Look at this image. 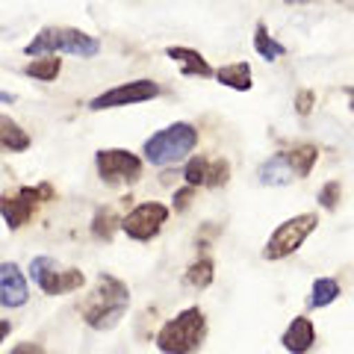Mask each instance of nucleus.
<instances>
[{
    "label": "nucleus",
    "instance_id": "dca6fc26",
    "mask_svg": "<svg viewBox=\"0 0 354 354\" xmlns=\"http://www.w3.org/2000/svg\"><path fill=\"white\" fill-rule=\"evenodd\" d=\"M283 157H286V162H290L295 180H304V177H310V171L316 169V162H319V148L310 145V142H301V145L283 151Z\"/></svg>",
    "mask_w": 354,
    "mask_h": 354
},
{
    "label": "nucleus",
    "instance_id": "b1692460",
    "mask_svg": "<svg viewBox=\"0 0 354 354\" xmlns=\"http://www.w3.org/2000/svg\"><path fill=\"white\" fill-rule=\"evenodd\" d=\"M316 201H319V207H322V209L334 213V209L339 207V201H342V183H339V180H328L322 189H319Z\"/></svg>",
    "mask_w": 354,
    "mask_h": 354
},
{
    "label": "nucleus",
    "instance_id": "7c9ffc66",
    "mask_svg": "<svg viewBox=\"0 0 354 354\" xmlns=\"http://www.w3.org/2000/svg\"><path fill=\"white\" fill-rule=\"evenodd\" d=\"M286 6H310V3H316V0H283Z\"/></svg>",
    "mask_w": 354,
    "mask_h": 354
},
{
    "label": "nucleus",
    "instance_id": "f257e3e1",
    "mask_svg": "<svg viewBox=\"0 0 354 354\" xmlns=\"http://www.w3.org/2000/svg\"><path fill=\"white\" fill-rule=\"evenodd\" d=\"M130 310V286L109 272H101L95 278L92 292L86 295L80 307V319L92 330H113Z\"/></svg>",
    "mask_w": 354,
    "mask_h": 354
},
{
    "label": "nucleus",
    "instance_id": "9d476101",
    "mask_svg": "<svg viewBox=\"0 0 354 354\" xmlns=\"http://www.w3.org/2000/svg\"><path fill=\"white\" fill-rule=\"evenodd\" d=\"M162 88L153 83V80H130V83H121L115 88H106L97 97L88 101V109L92 113H104V109H118V106H130V104H145L160 97Z\"/></svg>",
    "mask_w": 354,
    "mask_h": 354
},
{
    "label": "nucleus",
    "instance_id": "a211bd4d",
    "mask_svg": "<svg viewBox=\"0 0 354 354\" xmlns=\"http://www.w3.org/2000/svg\"><path fill=\"white\" fill-rule=\"evenodd\" d=\"M339 295H342V290H339V281H337V278H316L313 286H310L307 304L313 307V310H322V307L334 304Z\"/></svg>",
    "mask_w": 354,
    "mask_h": 354
},
{
    "label": "nucleus",
    "instance_id": "a878e982",
    "mask_svg": "<svg viewBox=\"0 0 354 354\" xmlns=\"http://www.w3.org/2000/svg\"><path fill=\"white\" fill-rule=\"evenodd\" d=\"M313 104H316L313 88H301V92H295V113L298 115H310L313 113Z\"/></svg>",
    "mask_w": 354,
    "mask_h": 354
},
{
    "label": "nucleus",
    "instance_id": "aec40b11",
    "mask_svg": "<svg viewBox=\"0 0 354 354\" xmlns=\"http://www.w3.org/2000/svg\"><path fill=\"white\" fill-rule=\"evenodd\" d=\"M118 227H121V218L115 213V207H97L95 218H92V227H88V230H92V236L97 242H109Z\"/></svg>",
    "mask_w": 354,
    "mask_h": 354
},
{
    "label": "nucleus",
    "instance_id": "f8f14e48",
    "mask_svg": "<svg viewBox=\"0 0 354 354\" xmlns=\"http://www.w3.org/2000/svg\"><path fill=\"white\" fill-rule=\"evenodd\" d=\"M281 346L290 354H307L316 346V325L307 316H295L281 334Z\"/></svg>",
    "mask_w": 354,
    "mask_h": 354
},
{
    "label": "nucleus",
    "instance_id": "7ed1b4c3",
    "mask_svg": "<svg viewBox=\"0 0 354 354\" xmlns=\"http://www.w3.org/2000/svg\"><path fill=\"white\" fill-rule=\"evenodd\" d=\"M27 57H59L71 53L80 59H92L101 53V41L77 27H41L36 36L24 44Z\"/></svg>",
    "mask_w": 354,
    "mask_h": 354
},
{
    "label": "nucleus",
    "instance_id": "c85d7f7f",
    "mask_svg": "<svg viewBox=\"0 0 354 354\" xmlns=\"http://www.w3.org/2000/svg\"><path fill=\"white\" fill-rule=\"evenodd\" d=\"M12 334V322H6V319H0V342H6V337Z\"/></svg>",
    "mask_w": 354,
    "mask_h": 354
},
{
    "label": "nucleus",
    "instance_id": "412c9836",
    "mask_svg": "<svg viewBox=\"0 0 354 354\" xmlns=\"http://www.w3.org/2000/svg\"><path fill=\"white\" fill-rule=\"evenodd\" d=\"M183 281L189 283L192 290H207V286L216 281V263L209 257H198L189 269L183 272Z\"/></svg>",
    "mask_w": 354,
    "mask_h": 354
},
{
    "label": "nucleus",
    "instance_id": "5701e85b",
    "mask_svg": "<svg viewBox=\"0 0 354 354\" xmlns=\"http://www.w3.org/2000/svg\"><path fill=\"white\" fill-rule=\"evenodd\" d=\"M209 160H213V157H201V153H195V157L186 160V165H183V180H186V186H192V189H201V186L209 183Z\"/></svg>",
    "mask_w": 354,
    "mask_h": 354
},
{
    "label": "nucleus",
    "instance_id": "4be33fe9",
    "mask_svg": "<svg viewBox=\"0 0 354 354\" xmlns=\"http://www.w3.org/2000/svg\"><path fill=\"white\" fill-rule=\"evenodd\" d=\"M62 71V59L59 57H36L24 65V74L32 77V80H41V83H50L57 80Z\"/></svg>",
    "mask_w": 354,
    "mask_h": 354
},
{
    "label": "nucleus",
    "instance_id": "1a4fd4ad",
    "mask_svg": "<svg viewBox=\"0 0 354 354\" xmlns=\"http://www.w3.org/2000/svg\"><path fill=\"white\" fill-rule=\"evenodd\" d=\"M171 209L160 204V201H142L121 218V230L133 239V242H151L153 236L162 234L165 221H169Z\"/></svg>",
    "mask_w": 354,
    "mask_h": 354
},
{
    "label": "nucleus",
    "instance_id": "f3484780",
    "mask_svg": "<svg viewBox=\"0 0 354 354\" xmlns=\"http://www.w3.org/2000/svg\"><path fill=\"white\" fill-rule=\"evenodd\" d=\"M216 80H218L221 86L234 88V92H248V88L254 86V83H251V65H248V62L221 65V68L216 71Z\"/></svg>",
    "mask_w": 354,
    "mask_h": 354
},
{
    "label": "nucleus",
    "instance_id": "423d86ee",
    "mask_svg": "<svg viewBox=\"0 0 354 354\" xmlns=\"http://www.w3.org/2000/svg\"><path fill=\"white\" fill-rule=\"evenodd\" d=\"M30 281L39 286L44 295L57 298V295H68L83 290L86 274L80 269H71V266H62L59 260L48 257V254H39V257L30 260Z\"/></svg>",
    "mask_w": 354,
    "mask_h": 354
},
{
    "label": "nucleus",
    "instance_id": "bb28decb",
    "mask_svg": "<svg viewBox=\"0 0 354 354\" xmlns=\"http://www.w3.org/2000/svg\"><path fill=\"white\" fill-rule=\"evenodd\" d=\"M195 192H198V189H192V186H183V189L174 192V209H177V213H186V209L192 207Z\"/></svg>",
    "mask_w": 354,
    "mask_h": 354
},
{
    "label": "nucleus",
    "instance_id": "20e7f679",
    "mask_svg": "<svg viewBox=\"0 0 354 354\" xmlns=\"http://www.w3.org/2000/svg\"><path fill=\"white\" fill-rule=\"evenodd\" d=\"M198 145V130L189 121H174V124L157 130L151 139H145L142 153L151 165H171L177 160L189 157Z\"/></svg>",
    "mask_w": 354,
    "mask_h": 354
},
{
    "label": "nucleus",
    "instance_id": "f03ea898",
    "mask_svg": "<svg viewBox=\"0 0 354 354\" xmlns=\"http://www.w3.org/2000/svg\"><path fill=\"white\" fill-rule=\"evenodd\" d=\"M207 339V316L198 304L183 307L177 316H171L169 322H162V328L153 337V346L160 354H198Z\"/></svg>",
    "mask_w": 354,
    "mask_h": 354
},
{
    "label": "nucleus",
    "instance_id": "2f4dec72",
    "mask_svg": "<svg viewBox=\"0 0 354 354\" xmlns=\"http://www.w3.org/2000/svg\"><path fill=\"white\" fill-rule=\"evenodd\" d=\"M346 95H348V106H351V113H354V86H346Z\"/></svg>",
    "mask_w": 354,
    "mask_h": 354
},
{
    "label": "nucleus",
    "instance_id": "6ab92c4d",
    "mask_svg": "<svg viewBox=\"0 0 354 354\" xmlns=\"http://www.w3.org/2000/svg\"><path fill=\"white\" fill-rule=\"evenodd\" d=\"M254 50H257L263 59H269V62L286 57V48L272 36L269 27H266L263 21H257V24H254Z\"/></svg>",
    "mask_w": 354,
    "mask_h": 354
},
{
    "label": "nucleus",
    "instance_id": "2eb2a0df",
    "mask_svg": "<svg viewBox=\"0 0 354 354\" xmlns=\"http://www.w3.org/2000/svg\"><path fill=\"white\" fill-rule=\"evenodd\" d=\"M30 145H32L30 133L21 127L15 118H9V115L0 113V151L24 153V151H30Z\"/></svg>",
    "mask_w": 354,
    "mask_h": 354
},
{
    "label": "nucleus",
    "instance_id": "0eeeda50",
    "mask_svg": "<svg viewBox=\"0 0 354 354\" xmlns=\"http://www.w3.org/2000/svg\"><path fill=\"white\" fill-rule=\"evenodd\" d=\"M57 198L50 183H39V186H21L15 192H3L0 195V216H3L9 230H21L30 225L36 216L39 204H48Z\"/></svg>",
    "mask_w": 354,
    "mask_h": 354
},
{
    "label": "nucleus",
    "instance_id": "393cba45",
    "mask_svg": "<svg viewBox=\"0 0 354 354\" xmlns=\"http://www.w3.org/2000/svg\"><path fill=\"white\" fill-rule=\"evenodd\" d=\"M230 180V162L225 157H213L209 160V183L207 189H218V186H225Z\"/></svg>",
    "mask_w": 354,
    "mask_h": 354
},
{
    "label": "nucleus",
    "instance_id": "cd10ccee",
    "mask_svg": "<svg viewBox=\"0 0 354 354\" xmlns=\"http://www.w3.org/2000/svg\"><path fill=\"white\" fill-rule=\"evenodd\" d=\"M9 354H44V348L39 346V342H18V346H12Z\"/></svg>",
    "mask_w": 354,
    "mask_h": 354
},
{
    "label": "nucleus",
    "instance_id": "ddd939ff",
    "mask_svg": "<svg viewBox=\"0 0 354 354\" xmlns=\"http://www.w3.org/2000/svg\"><path fill=\"white\" fill-rule=\"evenodd\" d=\"M165 57L174 59L177 65H180V74L183 77H216L213 65H209L201 53L192 50V48H180V44H171V48H165Z\"/></svg>",
    "mask_w": 354,
    "mask_h": 354
},
{
    "label": "nucleus",
    "instance_id": "473e14b6",
    "mask_svg": "<svg viewBox=\"0 0 354 354\" xmlns=\"http://www.w3.org/2000/svg\"><path fill=\"white\" fill-rule=\"evenodd\" d=\"M0 32H3V30H0Z\"/></svg>",
    "mask_w": 354,
    "mask_h": 354
},
{
    "label": "nucleus",
    "instance_id": "9b49d317",
    "mask_svg": "<svg viewBox=\"0 0 354 354\" xmlns=\"http://www.w3.org/2000/svg\"><path fill=\"white\" fill-rule=\"evenodd\" d=\"M30 301V283L18 263H0V307L18 310Z\"/></svg>",
    "mask_w": 354,
    "mask_h": 354
},
{
    "label": "nucleus",
    "instance_id": "6e6552de",
    "mask_svg": "<svg viewBox=\"0 0 354 354\" xmlns=\"http://www.w3.org/2000/svg\"><path fill=\"white\" fill-rule=\"evenodd\" d=\"M95 169L106 186H130L142 177V160L127 148H104L95 153Z\"/></svg>",
    "mask_w": 354,
    "mask_h": 354
},
{
    "label": "nucleus",
    "instance_id": "c756f323",
    "mask_svg": "<svg viewBox=\"0 0 354 354\" xmlns=\"http://www.w3.org/2000/svg\"><path fill=\"white\" fill-rule=\"evenodd\" d=\"M18 97L12 95V92H0V104H15Z\"/></svg>",
    "mask_w": 354,
    "mask_h": 354
},
{
    "label": "nucleus",
    "instance_id": "4468645a",
    "mask_svg": "<svg viewBox=\"0 0 354 354\" xmlns=\"http://www.w3.org/2000/svg\"><path fill=\"white\" fill-rule=\"evenodd\" d=\"M257 180H260L263 186H286V183L295 180V174H292V169H290V162H286L283 151L272 153V157L266 160V162H260Z\"/></svg>",
    "mask_w": 354,
    "mask_h": 354
},
{
    "label": "nucleus",
    "instance_id": "39448f33",
    "mask_svg": "<svg viewBox=\"0 0 354 354\" xmlns=\"http://www.w3.org/2000/svg\"><path fill=\"white\" fill-rule=\"evenodd\" d=\"M316 227H319V216H316V213L290 216V218L281 221V225L272 230L269 239H266V245H263V260L278 263V260L292 257V254L310 239V234H313Z\"/></svg>",
    "mask_w": 354,
    "mask_h": 354
}]
</instances>
